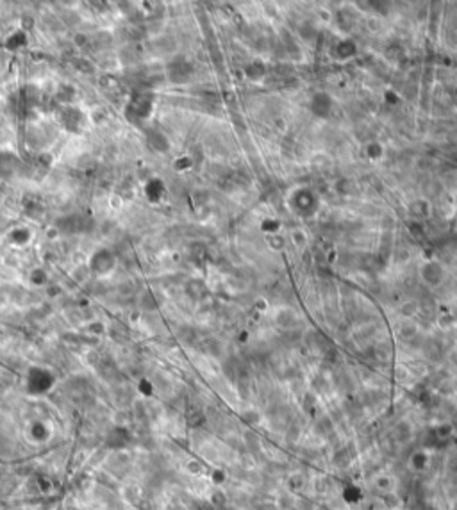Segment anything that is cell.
<instances>
[{
	"instance_id": "6da1fadb",
	"label": "cell",
	"mask_w": 457,
	"mask_h": 510,
	"mask_svg": "<svg viewBox=\"0 0 457 510\" xmlns=\"http://www.w3.org/2000/svg\"><path fill=\"white\" fill-rule=\"evenodd\" d=\"M29 386L34 391H45L50 386V377L45 371H32L29 377Z\"/></svg>"
},
{
	"instance_id": "7a4b0ae2",
	"label": "cell",
	"mask_w": 457,
	"mask_h": 510,
	"mask_svg": "<svg viewBox=\"0 0 457 510\" xmlns=\"http://www.w3.org/2000/svg\"><path fill=\"white\" fill-rule=\"evenodd\" d=\"M63 121L68 125V127H73L75 129V125L80 123V113L77 109H68L66 113H63Z\"/></svg>"
}]
</instances>
